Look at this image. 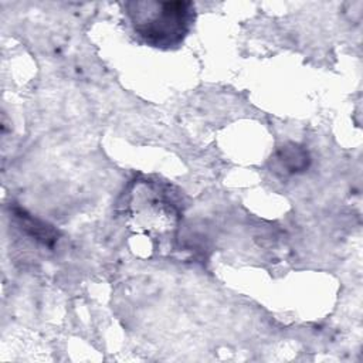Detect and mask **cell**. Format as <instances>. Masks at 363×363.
Wrapping results in <instances>:
<instances>
[{"label": "cell", "mask_w": 363, "mask_h": 363, "mask_svg": "<svg viewBox=\"0 0 363 363\" xmlns=\"http://www.w3.org/2000/svg\"><path fill=\"white\" fill-rule=\"evenodd\" d=\"M121 207L129 228L155 240L172 235L182 216L167 187L152 180H135L123 194Z\"/></svg>", "instance_id": "cell-1"}, {"label": "cell", "mask_w": 363, "mask_h": 363, "mask_svg": "<svg viewBox=\"0 0 363 363\" xmlns=\"http://www.w3.org/2000/svg\"><path fill=\"white\" fill-rule=\"evenodd\" d=\"M125 7L136 35L157 48L179 45L194 20L191 1H130Z\"/></svg>", "instance_id": "cell-2"}, {"label": "cell", "mask_w": 363, "mask_h": 363, "mask_svg": "<svg viewBox=\"0 0 363 363\" xmlns=\"http://www.w3.org/2000/svg\"><path fill=\"white\" fill-rule=\"evenodd\" d=\"M279 163L286 169L289 173L295 172H302L308 167L309 163V156L306 150L296 145H291L284 147L282 153L279 155Z\"/></svg>", "instance_id": "cell-3"}]
</instances>
